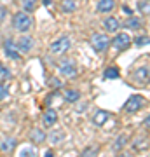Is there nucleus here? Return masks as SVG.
Returning a JSON list of instances; mask_svg holds the SVG:
<instances>
[{"label":"nucleus","instance_id":"6","mask_svg":"<svg viewBox=\"0 0 150 157\" xmlns=\"http://www.w3.org/2000/svg\"><path fill=\"white\" fill-rule=\"evenodd\" d=\"M110 45H113V49L117 52H122V51H126L131 45V39H129L128 33H117L115 39L110 40Z\"/></svg>","mask_w":150,"mask_h":157},{"label":"nucleus","instance_id":"26","mask_svg":"<svg viewBox=\"0 0 150 157\" xmlns=\"http://www.w3.org/2000/svg\"><path fill=\"white\" fill-rule=\"evenodd\" d=\"M11 77V73H9V68L4 65V63H0V80H6V78Z\"/></svg>","mask_w":150,"mask_h":157},{"label":"nucleus","instance_id":"17","mask_svg":"<svg viewBox=\"0 0 150 157\" xmlns=\"http://www.w3.org/2000/svg\"><path fill=\"white\" fill-rule=\"evenodd\" d=\"M113 9H115V0H100L98 6H96L98 12H110Z\"/></svg>","mask_w":150,"mask_h":157},{"label":"nucleus","instance_id":"3","mask_svg":"<svg viewBox=\"0 0 150 157\" xmlns=\"http://www.w3.org/2000/svg\"><path fill=\"white\" fill-rule=\"evenodd\" d=\"M58 72L65 78L75 77L77 75V63H75V59H72V58H63L61 61L58 63Z\"/></svg>","mask_w":150,"mask_h":157},{"label":"nucleus","instance_id":"22","mask_svg":"<svg viewBox=\"0 0 150 157\" xmlns=\"http://www.w3.org/2000/svg\"><path fill=\"white\" fill-rule=\"evenodd\" d=\"M21 6H23V11L30 14V12L35 11V7H37V0H23Z\"/></svg>","mask_w":150,"mask_h":157},{"label":"nucleus","instance_id":"9","mask_svg":"<svg viewBox=\"0 0 150 157\" xmlns=\"http://www.w3.org/2000/svg\"><path fill=\"white\" fill-rule=\"evenodd\" d=\"M121 26H124L126 30H141V26H143V21H141V17L138 16H128V19L124 23H121Z\"/></svg>","mask_w":150,"mask_h":157},{"label":"nucleus","instance_id":"34","mask_svg":"<svg viewBox=\"0 0 150 157\" xmlns=\"http://www.w3.org/2000/svg\"><path fill=\"white\" fill-rule=\"evenodd\" d=\"M122 9H124V12H128L129 16H131V14H133V11H131V9H129V7H126V6H124Z\"/></svg>","mask_w":150,"mask_h":157},{"label":"nucleus","instance_id":"25","mask_svg":"<svg viewBox=\"0 0 150 157\" xmlns=\"http://www.w3.org/2000/svg\"><path fill=\"white\" fill-rule=\"evenodd\" d=\"M133 148L134 150H143V148H147V138H136V141L133 143Z\"/></svg>","mask_w":150,"mask_h":157},{"label":"nucleus","instance_id":"5","mask_svg":"<svg viewBox=\"0 0 150 157\" xmlns=\"http://www.w3.org/2000/svg\"><path fill=\"white\" fill-rule=\"evenodd\" d=\"M145 105V98L141 94H133V96H129L128 101L124 103V110L128 113H136L140 112L141 108H143Z\"/></svg>","mask_w":150,"mask_h":157},{"label":"nucleus","instance_id":"20","mask_svg":"<svg viewBox=\"0 0 150 157\" xmlns=\"http://www.w3.org/2000/svg\"><path fill=\"white\" fill-rule=\"evenodd\" d=\"M134 78L138 80L140 84H143V80L147 82V80H148V67L138 68V70H136V73H134Z\"/></svg>","mask_w":150,"mask_h":157},{"label":"nucleus","instance_id":"29","mask_svg":"<svg viewBox=\"0 0 150 157\" xmlns=\"http://www.w3.org/2000/svg\"><path fill=\"white\" fill-rule=\"evenodd\" d=\"M7 19V7L6 6H0V25Z\"/></svg>","mask_w":150,"mask_h":157},{"label":"nucleus","instance_id":"35","mask_svg":"<svg viewBox=\"0 0 150 157\" xmlns=\"http://www.w3.org/2000/svg\"><path fill=\"white\" fill-rule=\"evenodd\" d=\"M44 155H45V157H52V155H54V152H52V150H47Z\"/></svg>","mask_w":150,"mask_h":157},{"label":"nucleus","instance_id":"28","mask_svg":"<svg viewBox=\"0 0 150 157\" xmlns=\"http://www.w3.org/2000/svg\"><path fill=\"white\" fill-rule=\"evenodd\" d=\"M9 98V89L6 84H0V101H4Z\"/></svg>","mask_w":150,"mask_h":157},{"label":"nucleus","instance_id":"24","mask_svg":"<svg viewBox=\"0 0 150 157\" xmlns=\"http://www.w3.org/2000/svg\"><path fill=\"white\" fill-rule=\"evenodd\" d=\"M133 42L136 47H145V45H148V35H138Z\"/></svg>","mask_w":150,"mask_h":157},{"label":"nucleus","instance_id":"27","mask_svg":"<svg viewBox=\"0 0 150 157\" xmlns=\"http://www.w3.org/2000/svg\"><path fill=\"white\" fill-rule=\"evenodd\" d=\"M35 154H37V150H35L33 147H26V148H23L19 152V157H28V155H35Z\"/></svg>","mask_w":150,"mask_h":157},{"label":"nucleus","instance_id":"14","mask_svg":"<svg viewBox=\"0 0 150 157\" xmlns=\"http://www.w3.org/2000/svg\"><path fill=\"white\" fill-rule=\"evenodd\" d=\"M108 117H110V113L106 112V110H96L93 113V124L94 126H103L108 121Z\"/></svg>","mask_w":150,"mask_h":157},{"label":"nucleus","instance_id":"19","mask_svg":"<svg viewBox=\"0 0 150 157\" xmlns=\"http://www.w3.org/2000/svg\"><path fill=\"white\" fill-rule=\"evenodd\" d=\"M119 77H121V72H119L117 67H108L103 72V78H106V80H113V78H119Z\"/></svg>","mask_w":150,"mask_h":157},{"label":"nucleus","instance_id":"2","mask_svg":"<svg viewBox=\"0 0 150 157\" xmlns=\"http://www.w3.org/2000/svg\"><path fill=\"white\" fill-rule=\"evenodd\" d=\"M72 49V39L68 37V35H61V37H58L56 40L51 42V52L52 54H58V56H61L65 52Z\"/></svg>","mask_w":150,"mask_h":157},{"label":"nucleus","instance_id":"4","mask_svg":"<svg viewBox=\"0 0 150 157\" xmlns=\"http://www.w3.org/2000/svg\"><path fill=\"white\" fill-rule=\"evenodd\" d=\"M110 45V39L106 33H93L91 37V47L96 51V52H105Z\"/></svg>","mask_w":150,"mask_h":157},{"label":"nucleus","instance_id":"21","mask_svg":"<svg viewBox=\"0 0 150 157\" xmlns=\"http://www.w3.org/2000/svg\"><path fill=\"white\" fill-rule=\"evenodd\" d=\"M61 11L63 12L77 11V2H75V0H63V2H61Z\"/></svg>","mask_w":150,"mask_h":157},{"label":"nucleus","instance_id":"16","mask_svg":"<svg viewBox=\"0 0 150 157\" xmlns=\"http://www.w3.org/2000/svg\"><path fill=\"white\" fill-rule=\"evenodd\" d=\"M47 140H49L51 145H60V143L65 140V131H63V129H54V131L47 136Z\"/></svg>","mask_w":150,"mask_h":157},{"label":"nucleus","instance_id":"12","mask_svg":"<svg viewBox=\"0 0 150 157\" xmlns=\"http://www.w3.org/2000/svg\"><path fill=\"white\" fill-rule=\"evenodd\" d=\"M17 145V140L16 138H2L0 140V152L4 154H11Z\"/></svg>","mask_w":150,"mask_h":157},{"label":"nucleus","instance_id":"10","mask_svg":"<svg viewBox=\"0 0 150 157\" xmlns=\"http://www.w3.org/2000/svg\"><path fill=\"white\" fill-rule=\"evenodd\" d=\"M103 28H105L108 33H115L117 30L121 28V21H119L115 16H106L105 19H103Z\"/></svg>","mask_w":150,"mask_h":157},{"label":"nucleus","instance_id":"1","mask_svg":"<svg viewBox=\"0 0 150 157\" xmlns=\"http://www.w3.org/2000/svg\"><path fill=\"white\" fill-rule=\"evenodd\" d=\"M12 26H14V30L16 32H19V33H26V32H30L32 30V26H33V19H32V16H28V12H16L14 16H12Z\"/></svg>","mask_w":150,"mask_h":157},{"label":"nucleus","instance_id":"31","mask_svg":"<svg viewBox=\"0 0 150 157\" xmlns=\"http://www.w3.org/2000/svg\"><path fill=\"white\" fill-rule=\"evenodd\" d=\"M58 86H61V82H60L58 78H52V80H51V87H58Z\"/></svg>","mask_w":150,"mask_h":157},{"label":"nucleus","instance_id":"33","mask_svg":"<svg viewBox=\"0 0 150 157\" xmlns=\"http://www.w3.org/2000/svg\"><path fill=\"white\" fill-rule=\"evenodd\" d=\"M42 4H44L45 7H49L51 4H52V0H42Z\"/></svg>","mask_w":150,"mask_h":157},{"label":"nucleus","instance_id":"30","mask_svg":"<svg viewBox=\"0 0 150 157\" xmlns=\"http://www.w3.org/2000/svg\"><path fill=\"white\" fill-rule=\"evenodd\" d=\"M91 154H96V147H87L82 150V155H91Z\"/></svg>","mask_w":150,"mask_h":157},{"label":"nucleus","instance_id":"8","mask_svg":"<svg viewBox=\"0 0 150 157\" xmlns=\"http://www.w3.org/2000/svg\"><path fill=\"white\" fill-rule=\"evenodd\" d=\"M16 45H17V49H19V52H30V51L35 47V40L32 39V37H28V35H25V37H19L17 39V42H16Z\"/></svg>","mask_w":150,"mask_h":157},{"label":"nucleus","instance_id":"23","mask_svg":"<svg viewBox=\"0 0 150 157\" xmlns=\"http://www.w3.org/2000/svg\"><path fill=\"white\" fill-rule=\"evenodd\" d=\"M138 11L143 14V16H148L150 14V6H148V0H140L138 2Z\"/></svg>","mask_w":150,"mask_h":157},{"label":"nucleus","instance_id":"11","mask_svg":"<svg viewBox=\"0 0 150 157\" xmlns=\"http://www.w3.org/2000/svg\"><path fill=\"white\" fill-rule=\"evenodd\" d=\"M42 122H44L45 128H52L56 122H58V112L54 108H47L42 115Z\"/></svg>","mask_w":150,"mask_h":157},{"label":"nucleus","instance_id":"13","mask_svg":"<svg viewBox=\"0 0 150 157\" xmlns=\"http://www.w3.org/2000/svg\"><path fill=\"white\" fill-rule=\"evenodd\" d=\"M128 143H129V135L122 133V135H119L115 140H113V143H112V150L113 152H121Z\"/></svg>","mask_w":150,"mask_h":157},{"label":"nucleus","instance_id":"15","mask_svg":"<svg viewBox=\"0 0 150 157\" xmlns=\"http://www.w3.org/2000/svg\"><path fill=\"white\" fill-rule=\"evenodd\" d=\"M30 140L33 141L35 145H40V143L45 141V133L40 128H33L32 131H30Z\"/></svg>","mask_w":150,"mask_h":157},{"label":"nucleus","instance_id":"18","mask_svg":"<svg viewBox=\"0 0 150 157\" xmlns=\"http://www.w3.org/2000/svg\"><path fill=\"white\" fill-rule=\"evenodd\" d=\"M63 100L67 101V103H77V101L80 100V91H77V89H68V91H65Z\"/></svg>","mask_w":150,"mask_h":157},{"label":"nucleus","instance_id":"7","mask_svg":"<svg viewBox=\"0 0 150 157\" xmlns=\"http://www.w3.org/2000/svg\"><path fill=\"white\" fill-rule=\"evenodd\" d=\"M4 54H6V58H9V59H19L21 58V52H19V49H17V45L14 40L7 39L6 42H4Z\"/></svg>","mask_w":150,"mask_h":157},{"label":"nucleus","instance_id":"32","mask_svg":"<svg viewBox=\"0 0 150 157\" xmlns=\"http://www.w3.org/2000/svg\"><path fill=\"white\" fill-rule=\"evenodd\" d=\"M148 124H150V117H148V115H147V117H145V121H143V124H141V126H145V129H148Z\"/></svg>","mask_w":150,"mask_h":157}]
</instances>
